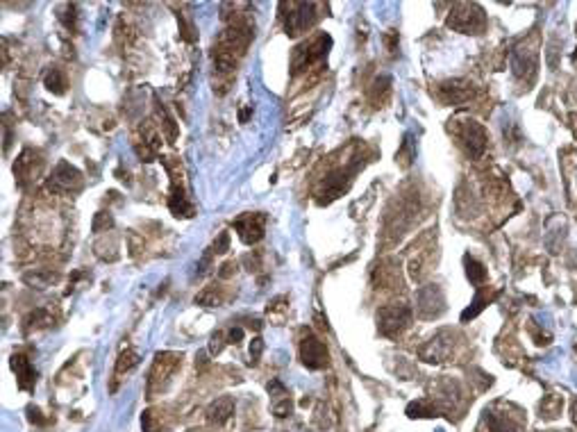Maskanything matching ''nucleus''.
I'll use <instances>...</instances> for the list:
<instances>
[{
    "label": "nucleus",
    "instance_id": "obj_2",
    "mask_svg": "<svg viewBox=\"0 0 577 432\" xmlns=\"http://www.w3.org/2000/svg\"><path fill=\"white\" fill-rule=\"evenodd\" d=\"M329 46H332V39L323 32L309 37L307 42H302L291 55V73L293 76H300V73L311 71V67H316L327 57Z\"/></svg>",
    "mask_w": 577,
    "mask_h": 432
},
{
    "label": "nucleus",
    "instance_id": "obj_6",
    "mask_svg": "<svg viewBox=\"0 0 577 432\" xmlns=\"http://www.w3.org/2000/svg\"><path fill=\"white\" fill-rule=\"evenodd\" d=\"M411 323V309L407 305H386L377 312V325L384 337H398Z\"/></svg>",
    "mask_w": 577,
    "mask_h": 432
},
{
    "label": "nucleus",
    "instance_id": "obj_3",
    "mask_svg": "<svg viewBox=\"0 0 577 432\" xmlns=\"http://www.w3.org/2000/svg\"><path fill=\"white\" fill-rule=\"evenodd\" d=\"M180 364H182V355L180 353H157V357L153 362L150 376H148V396L153 398L155 394L166 389L173 373L180 369Z\"/></svg>",
    "mask_w": 577,
    "mask_h": 432
},
{
    "label": "nucleus",
    "instance_id": "obj_5",
    "mask_svg": "<svg viewBox=\"0 0 577 432\" xmlns=\"http://www.w3.org/2000/svg\"><path fill=\"white\" fill-rule=\"evenodd\" d=\"M282 7L288 10V14H282L284 30L288 37H298L314 26V21H316L314 3H282Z\"/></svg>",
    "mask_w": 577,
    "mask_h": 432
},
{
    "label": "nucleus",
    "instance_id": "obj_16",
    "mask_svg": "<svg viewBox=\"0 0 577 432\" xmlns=\"http://www.w3.org/2000/svg\"><path fill=\"white\" fill-rule=\"evenodd\" d=\"M139 364V355L135 353L132 348H126V350H121V355H119V360H117V369H114V382H112V391H117L119 389V382L128 376V373L135 369V366Z\"/></svg>",
    "mask_w": 577,
    "mask_h": 432
},
{
    "label": "nucleus",
    "instance_id": "obj_1",
    "mask_svg": "<svg viewBox=\"0 0 577 432\" xmlns=\"http://www.w3.org/2000/svg\"><path fill=\"white\" fill-rule=\"evenodd\" d=\"M252 37L255 32H252V23L248 19H236L230 23L218 35L216 42H214V48H212L214 69L221 76H227V73L236 71V64L246 55V51H248Z\"/></svg>",
    "mask_w": 577,
    "mask_h": 432
},
{
    "label": "nucleus",
    "instance_id": "obj_9",
    "mask_svg": "<svg viewBox=\"0 0 577 432\" xmlns=\"http://www.w3.org/2000/svg\"><path fill=\"white\" fill-rule=\"evenodd\" d=\"M234 230L239 232V237H241L243 243H257L264 237V230H266V214H261V211H248V214H241L234 221Z\"/></svg>",
    "mask_w": 577,
    "mask_h": 432
},
{
    "label": "nucleus",
    "instance_id": "obj_20",
    "mask_svg": "<svg viewBox=\"0 0 577 432\" xmlns=\"http://www.w3.org/2000/svg\"><path fill=\"white\" fill-rule=\"evenodd\" d=\"M57 19L69 30H76L78 26V7L76 5H62L60 10H57Z\"/></svg>",
    "mask_w": 577,
    "mask_h": 432
},
{
    "label": "nucleus",
    "instance_id": "obj_17",
    "mask_svg": "<svg viewBox=\"0 0 577 432\" xmlns=\"http://www.w3.org/2000/svg\"><path fill=\"white\" fill-rule=\"evenodd\" d=\"M35 159H37V155L35 150H23V155L19 159H16V164H14V175L19 178V182H26V180H32V175H37L39 173V164H35Z\"/></svg>",
    "mask_w": 577,
    "mask_h": 432
},
{
    "label": "nucleus",
    "instance_id": "obj_26",
    "mask_svg": "<svg viewBox=\"0 0 577 432\" xmlns=\"http://www.w3.org/2000/svg\"><path fill=\"white\" fill-rule=\"evenodd\" d=\"M273 412H275V417H279V419L288 417V412H291V401H288V398H284L282 403L273 407Z\"/></svg>",
    "mask_w": 577,
    "mask_h": 432
},
{
    "label": "nucleus",
    "instance_id": "obj_10",
    "mask_svg": "<svg viewBox=\"0 0 577 432\" xmlns=\"http://www.w3.org/2000/svg\"><path fill=\"white\" fill-rule=\"evenodd\" d=\"M300 357L307 369H323L327 364V348L320 339H316L311 332H302L300 341Z\"/></svg>",
    "mask_w": 577,
    "mask_h": 432
},
{
    "label": "nucleus",
    "instance_id": "obj_12",
    "mask_svg": "<svg viewBox=\"0 0 577 432\" xmlns=\"http://www.w3.org/2000/svg\"><path fill=\"white\" fill-rule=\"evenodd\" d=\"M441 101L448 105H464L475 96V87L468 80H452V83L441 85Z\"/></svg>",
    "mask_w": 577,
    "mask_h": 432
},
{
    "label": "nucleus",
    "instance_id": "obj_19",
    "mask_svg": "<svg viewBox=\"0 0 577 432\" xmlns=\"http://www.w3.org/2000/svg\"><path fill=\"white\" fill-rule=\"evenodd\" d=\"M44 85L51 89L53 94H57V96H62L64 92H66V76L64 73L60 71V69H51L44 76Z\"/></svg>",
    "mask_w": 577,
    "mask_h": 432
},
{
    "label": "nucleus",
    "instance_id": "obj_15",
    "mask_svg": "<svg viewBox=\"0 0 577 432\" xmlns=\"http://www.w3.org/2000/svg\"><path fill=\"white\" fill-rule=\"evenodd\" d=\"M12 369L16 373V380H19V387L21 389H32L37 382V371L32 369V364L26 355H14L12 357Z\"/></svg>",
    "mask_w": 577,
    "mask_h": 432
},
{
    "label": "nucleus",
    "instance_id": "obj_18",
    "mask_svg": "<svg viewBox=\"0 0 577 432\" xmlns=\"http://www.w3.org/2000/svg\"><path fill=\"white\" fill-rule=\"evenodd\" d=\"M225 293L221 287H207L203 293H198L196 296V303L198 305H205V307H218L225 303Z\"/></svg>",
    "mask_w": 577,
    "mask_h": 432
},
{
    "label": "nucleus",
    "instance_id": "obj_7",
    "mask_svg": "<svg viewBox=\"0 0 577 432\" xmlns=\"http://www.w3.org/2000/svg\"><path fill=\"white\" fill-rule=\"evenodd\" d=\"M455 135L471 157H480V155L486 150V132L480 123H475V121H468V119L455 121Z\"/></svg>",
    "mask_w": 577,
    "mask_h": 432
},
{
    "label": "nucleus",
    "instance_id": "obj_4",
    "mask_svg": "<svg viewBox=\"0 0 577 432\" xmlns=\"http://www.w3.org/2000/svg\"><path fill=\"white\" fill-rule=\"evenodd\" d=\"M448 26L452 30L464 32V35H480V32L486 28V16L477 5L459 3V5L452 7Z\"/></svg>",
    "mask_w": 577,
    "mask_h": 432
},
{
    "label": "nucleus",
    "instance_id": "obj_14",
    "mask_svg": "<svg viewBox=\"0 0 577 432\" xmlns=\"http://www.w3.org/2000/svg\"><path fill=\"white\" fill-rule=\"evenodd\" d=\"M234 414V401L230 396L216 398L209 407H207V421L212 426H225V423L232 419Z\"/></svg>",
    "mask_w": 577,
    "mask_h": 432
},
{
    "label": "nucleus",
    "instance_id": "obj_22",
    "mask_svg": "<svg viewBox=\"0 0 577 432\" xmlns=\"http://www.w3.org/2000/svg\"><path fill=\"white\" fill-rule=\"evenodd\" d=\"M112 225H114V218H112L110 211H98L96 218H94V232H103Z\"/></svg>",
    "mask_w": 577,
    "mask_h": 432
},
{
    "label": "nucleus",
    "instance_id": "obj_21",
    "mask_svg": "<svg viewBox=\"0 0 577 432\" xmlns=\"http://www.w3.org/2000/svg\"><path fill=\"white\" fill-rule=\"evenodd\" d=\"M466 273H468V280L475 282V284L484 282V278H486V268L473 257H466Z\"/></svg>",
    "mask_w": 577,
    "mask_h": 432
},
{
    "label": "nucleus",
    "instance_id": "obj_27",
    "mask_svg": "<svg viewBox=\"0 0 577 432\" xmlns=\"http://www.w3.org/2000/svg\"><path fill=\"white\" fill-rule=\"evenodd\" d=\"M209 350H212V353H221V350H223V335H221V332H216V335L212 337Z\"/></svg>",
    "mask_w": 577,
    "mask_h": 432
},
{
    "label": "nucleus",
    "instance_id": "obj_25",
    "mask_svg": "<svg viewBox=\"0 0 577 432\" xmlns=\"http://www.w3.org/2000/svg\"><path fill=\"white\" fill-rule=\"evenodd\" d=\"M261 350H264V341H261L259 337H255V339H252V344H250V357H252V362H255V364L259 362Z\"/></svg>",
    "mask_w": 577,
    "mask_h": 432
},
{
    "label": "nucleus",
    "instance_id": "obj_13",
    "mask_svg": "<svg viewBox=\"0 0 577 432\" xmlns=\"http://www.w3.org/2000/svg\"><path fill=\"white\" fill-rule=\"evenodd\" d=\"M169 173L173 175L171 198H169V207H171V211H173V214H175L178 218H180V216H182V218L193 216V205L187 200V193H184V187H182V182L178 180V175L173 173V171H169Z\"/></svg>",
    "mask_w": 577,
    "mask_h": 432
},
{
    "label": "nucleus",
    "instance_id": "obj_29",
    "mask_svg": "<svg viewBox=\"0 0 577 432\" xmlns=\"http://www.w3.org/2000/svg\"><path fill=\"white\" fill-rule=\"evenodd\" d=\"M243 337V330L241 328H232L230 330V335H227V339H230V344H239V339Z\"/></svg>",
    "mask_w": 577,
    "mask_h": 432
},
{
    "label": "nucleus",
    "instance_id": "obj_8",
    "mask_svg": "<svg viewBox=\"0 0 577 432\" xmlns=\"http://www.w3.org/2000/svg\"><path fill=\"white\" fill-rule=\"evenodd\" d=\"M48 191L53 193H71V191H78L82 187V173L71 166L69 162H60V164L55 166V171L48 178Z\"/></svg>",
    "mask_w": 577,
    "mask_h": 432
},
{
    "label": "nucleus",
    "instance_id": "obj_24",
    "mask_svg": "<svg viewBox=\"0 0 577 432\" xmlns=\"http://www.w3.org/2000/svg\"><path fill=\"white\" fill-rule=\"evenodd\" d=\"M227 248H230V234L227 232H221V237L214 241V250L212 252H227Z\"/></svg>",
    "mask_w": 577,
    "mask_h": 432
},
{
    "label": "nucleus",
    "instance_id": "obj_23",
    "mask_svg": "<svg viewBox=\"0 0 577 432\" xmlns=\"http://www.w3.org/2000/svg\"><path fill=\"white\" fill-rule=\"evenodd\" d=\"M26 280L28 282H32V284H37L39 289H44V287H48V282L51 280H55V275L53 273H30V275H26Z\"/></svg>",
    "mask_w": 577,
    "mask_h": 432
},
{
    "label": "nucleus",
    "instance_id": "obj_28",
    "mask_svg": "<svg viewBox=\"0 0 577 432\" xmlns=\"http://www.w3.org/2000/svg\"><path fill=\"white\" fill-rule=\"evenodd\" d=\"M236 271V264L234 262H225L223 266H221V271H218V278H230V275H232Z\"/></svg>",
    "mask_w": 577,
    "mask_h": 432
},
{
    "label": "nucleus",
    "instance_id": "obj_11",
    "mask_svg": "<svg viewBox=\"0 0 577 432\" xmlns=\"http://www.w3.org/2000/svg\"><path fill=\"white\" fill-rule=\"evenodd\" d=\"M443 293L441 289L436 287V284H430V287H423L418 291V296H416V305H418V312L420 316H439L443 312Z\"/></svg>",
    "mask_w": 577,
    "mask_h": 432
}]
</instances>
